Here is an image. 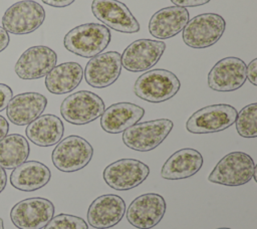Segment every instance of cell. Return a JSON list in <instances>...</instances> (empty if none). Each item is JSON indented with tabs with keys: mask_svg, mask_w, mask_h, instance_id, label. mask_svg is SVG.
<instances>
[{
	"mask_svg": "<svg viewBox=\"0 0 257 229\" xmlns=\"http://www.w3.org/2000/svg\"><path fill=\"white\" fill-rule=\"evenodd\" d=\"M150 168L136 159L117 160L103 170V180L112 189L126 191L141 185L149 176Z\"/></svg>",
	"mask_w": 257,
	"mask_h": 229,
	"instance_id": "8fae6325",
	"label": "cell"
},
{
	"mask_svg": "<svg viewBox=\"0 0 257 229\" xmlns=\"http://www.w3.org/2000/svg\"><path fill=\"white\" fill-rule=\"evenodd\" d=\"M53 215V203L40 197L24 199L10 211V219L18 229H42Z\"/></svg>",
	"mask_w": 257,
	"mask_h": 229,
	"instance_id": "30bf717a",
	"label": "cell"
},
{
	"mask_svg": "<svg viewBox=\"0 0 257 229\" xmlns=\"http://www.w3.org/2000/svg\"><path fill=\"white\" fill-rule=\"evenodd\" d=\"M92 155L91 145L85 139L72 135L57 143L51 159L56 169L64 173H72L88 165Z\"/></svg>",
	"mask_w": 257,
	"mask_h": 229,
	"instance_id": "8992f818",
	"label": "cell"
},
{
	"mask_svg": "<svg viewBox=\"0 0 257 229\" xmlns=\"http://www.w3.org/2000/svg\"><path fill=\"white\" fill-rule=\"evenodd\" d=\"M45 19L44 8L33 0L12 4L2 16L3 28L12 34H28L38 29Z\"/></svg>",
	"mask_w": 257,
	"mask_h": 229,
	"instance_id": "52a82bcc",
	"label": "cell"
},
{
	"mask_svg": "<svg viewBox=\"0 0 257 229\" xmlns=\"http://www.w3.org/2000/svg\"><path fill=\"white\" fill-rule=\"evenodd\" d=\"M57 62L56 52L48 46L36 45L26 49L15 63L14 70L21 79H37L45 76Z\"/></svg>",
	"mask_w": 257,
	"mask_h": 229,
	"instance_id": "9a60e30c",
	"label": "cell"
},
{
	"mask_svg": "<svg viewBox=\"0 0 257 229\" xmlns=\"http://www.w3.org/2000/svg\"><path fill=\"white\" fill-rule=\"evenodd\" d=\"M104 109L101 97L88 90H80L68 95L60 105L62 118L67 123L76 126L93 122L102 114Z\"/></svg>",
	"mask_w": 257,
	"mask_h": 229,
	"instance_id": "ba28073f",
	"label": "cell"
},
{
	"mask_svg": "<svg viewBox=\"0 0 257 229\" xmlns=\"http://www.w3.org/2000/svg\"><path fill=\"white\" fill-rule=\"evenodd\" d=\"M10 41V37L8 32L0 26V52H2L9 44Z\"/></svg>",
	"mask_w": 257,
	"mask_h": 229,
	"instance_id": "d6a6232c",
	"label": "cell"
},
{
	"mask_svg": "<svg viewBox=\"0 0 257 229\" xmlns=\"http://www.w3.org/2000/svg\"><path fill=\"white\" fill-rule=\"evenodd\" d=\"M256 165L253 159L243 152H232L223 157L212 170L208 181L224 186L237 187L256 181Z\"/></svg>",
	"mask_w": 257,
	"mask_h": 229,
	"instance_id": "7a4b0ae2",
	"label": "cell"
},
{
	"mask_svg": "<svg viewBox=\"0 0 257 229\" xmlns=\"http://www.w3.org/2000/svg\"><path fill=\"white\" fill-rule=\"evenodd\" d=\"M217 229H231V228H226V227H222V228H217Z\"/></svg>",
	"mask_w": 257,
	"mask_h": 229,
	"instance_id": "8d00e7d4",
	"label": "cell"
},
{
	"mask_svg": "<svg viewBox=\"0 0 257 229\" xmlns=\"http://www.w3.org/2000/svg\"><path fill=\"white\" fill-rule=\"evenodd\" d=\"M237 133L243 138L257 137V103L253 102L244 106L236 118Z\"/></svg>",
	"mask_w": 257,
	"mask_h": 229,
	"instance_id": "4316f807",
	"label": "cell"
},
{
	"mask_svg": "<svg viewBox=\"0 0 257 229\" xmlns=\"http://www.w3.org/2000/svg\"><path fill=\"white\" fill-rule=\"evenodd\" d=\"M190 19L184 7L169 6L157 11L150 19L149 31L158 39H168L180 33Z\"/></svg>",
	"mask_w": 257,
	"mask_h": 229,
	"instance_id": "ffe728a7",
	"label": "cell"
},
{
	"mask_svg": "<svg viewBox=\"0 0 257 229\" xmlns=\"http://www.w3.org/2000/svg\"><path fill=\"white\" fill-rule=\"evenodd\" d=\"M9 131V124L7 120L0 116V140H2L5 136H7V133Z\"/></svg>",
	"mask_w": 257,
	"mask_h": 229,
	"instance_id": "836d02e7",
	"label": "cell"
},
{
	"mask_svg": "<svg viewBox=\"0 0 257 229\" xmlns=\"http://www.w3.org/2000/svg\"><path fill=\"white\" fill-rule=\"evenodd\" d=\"M44 229H88V225L78 216L61 213L52 217Z\"/></svg>",
	"mask_w": 257,
	"mask_h": 229,
	"instance_id": "83f0119b",
	"label": "cell"
},
{
	"mask_svg": "<svg viewBox=\"0 0 257 229\" xmlns=\"http://www.w3.org/2000/svg\"><path fill=\"white\" fill-rule=\"evenodd\" d=\"M246 75L253 85H257V58H254L246 67Z\"/></svg>",
	"mask_w": 257,
	"mask_h": 229,
	"instance_id": "f546056e",
	"label": "cell"
},
{
	"mask_svg": "<svg viewBox=\"0 0 257 229\" xmlns=\"http://www.w3.org/2000/svg\"><path fill=\"white\" fill-rule=\"evenodd\" d=\"M47 98L38 92H23L13 96L6 107L8 120L16 126L33 122L44 111Z\"/></svg>",
	"mask_w": 257,
	"mask_h": 229,
	"instance_id": "d6986e66",
	"label": "cell"
},
{
	"mask_svg": "<svg viewBox=\"0 0 257 229\" xmlns=\"http://www.w3.org/2000/svg\"><path fill=\"white\" fill-rule=\"evenodd\" d=\"M181 87L179 78L167 69H152L138 77L134 85L135 94L149 102H163L177 94Z\"/></svg>",
	"mask_w": 257,
	"mask_h": 229,
	"instance_id": "3957f363",
	"label": "cell"
},
{
	"mask_svg": "<svg viewBox=\"0 0 257 229\" xmlns=\"http://www.w3.org/2000/svg\"><path fill=\"white\" fill-rule=\"evenodd\" d=\"M49 168L37 161L24 162L10 176L11 185L20 191L32 192L44 187L50 180Z\"/></svg>",
	"mask_w": 257,
	"mask_h": 229,
	"instance_id": "cb8c5ba5",
	"label": "cell"
},
{
	"mask_svg": "<svg viewBox=\"0 0 257 229\" xmlns=\"http://www.w3.org/2000/svg\"><path fill=\"white\" fill-rule=\"evenodd\" d=\"M237 113V109L230 104H211L195 111L187 121L186 129L192 134L221 132L235 123Z\"/></svg>",
	"mask_w": 257,
	"mask_h": 229,
	"instance_id": "9c48e42d",
	"label": "cell"
},
{
	"mask_svg": "<svg viewBox=\"0 0 257 229\" xmlns=\"http://www.w3.org/2000/svg\"><path fill=\"white\" fill-rule=\"evenodd\" d=\"M83 69L77 62H64L55 65L45 75V86L53 94H63L75 89L81 82Z\"/></svg>",
	"mask_w": 257,
	"mask_h": 229,
	"instance_id": "d4e9b609",
	"label": "cell"
},
{
	"mask_svg": "<svg viewBox=\"0 0 257 229\" xmlns=\"http://www.w3.org/2000/svg\"><path fill=\"white\" fill-rule=\"evenodd\" d=\"M226 29L225 19L216 13H203L188 21L182 30L185 44L192 48H207L214 45Z\"/></svg>",
	"mask_w": 257,
	"mask_h": 229,
	"instance_id": "277c9868",
	"label": "cell"
},
{
	"mask_svg": "<svg viewBox=\"0 0 257 229\" xmlns=\"http://www.w3.org/2000/svg\"><path fill=\"white\" fill-rule=\"evenodd\" d=\"M211 0H171L175 6L179 7H196V6H201L204 4L209 3Z\"/></svg>",
	"mask_w": 257,
	"mask_h": 229,
	"instance_id": "4dcf8cb0",
	"label": "cell"
},
{
	"mask_svg": "<svg viewBox=\"0 0 257 229\" xmlns=\"http://www.w3.org/2000/svg\"><path fill=\"white\" fill-rule=\"evenodd\" d=\"M93 15L117 32L136 33L140 31V23L125 4L118 0H93L91 3Z\"/></svg>",
	"mask_w": 257,
	"mask_h": 229,
	"instance_id": "5bb4252c",
	"label": "cell"
},
{
	"mask_svg": "<svg viewBox=\"0 0 257 229\" xmlns=\"http://www.w3.org/2000/svg\"><path fill=\"white\" fill-rule=\"evenodd\" d=\"M30 153L28 141L19 134H11L0 140V167L15 169L26 162Z\"/></svg>",
	"mask_w": 257,
	"mask_h": 229,
	"instance_id": "484cf974",
	"label": "cell"
},
{
	"mask_svg": "<svg viewBox=\"0 0 257 229\" xmlns=\"http://www.w3.org/2000/svg\"><path fill=\"white\" fill-rule=\"evenodd\" d=\"M246 67L241 58H222L208 73L209 87L216 91H233L240 88L247 79Z\"/></svg>",
	"mask_w": 257,
	"mask_h": 229,
	"instance_id": "2e32d148",
	"label": "cell"
},
{
	"mask_svg": "<svg viewBox=\"0 0 257 229\" xmlns=\"http://www.w3.org/2000/svg\"><path fill=\"white\" fill-rule=\"evenodd\" d=\"M109 29L97 23H84L69 30L63 39L64 47L81 57H93L101 53L109 44Z\"/></svg>",
	"mask_w": 257,
	"mask_h": 229,
	"instance_id": "6da1fadb",
	"label": "cell"
},
{
	"mask_svg": "<svg viewBox=\"0 0 257 229\" xmlns=\"http://www.w3.org/2000/svg\"><path fill=\"white\" fill-rule=\"evenodd\" d=\"M203 166V156L192 148H185L175 152L165 162L161 170V177L165 180H182L194 176Z\"/></svg>",
	"mask_w": 257,
	"mask_h": 229,
	"instance_id": "7402d4cb",
	"label": "cell"
},
{
	"mask_svg": "<svg viewBox=\"0 0 257 229\" xmlns=\"http://www.w3.org/2000/svg\"><path fill=\"white\" fill-rule=\"evenodd\" d=\"M6 183H7V176H6V172L3 168L0 167V193L3 192V190L6 187Z\"/></svg>",
	"mask_w": 257,
	"mask_h": 229,
	"instance_id": "e575fe53",
	"label": "cell"
},
{
	"mask_svg": "<svg viewBox=\"0 0 257 229\" xmlns=\"http://www.w3.org/2000/svg\"><path fill=\"white\" fill-rule=\"evenodd\" d=\"M166 209L167 205L163 196L157 193H147L137 197L130 204L125 216L134 227L151 229L160 223Z\"/></svg>",
	"mask_w": 257,
	"mask_h": 229,
	"instance_id": "7c38bea8",
	"label": "cell"
},
{
	"mask_svg": "<svg viewBox=\"0 0 257 229\" xmlns=\"http://www.w3.org/2000/svg\"><path fill=\"white\" fill-rule=\"evenodd\" d=\"M145 109L132 102H116L105 108L100 116L101 129L108 134H119L138 124Z\"/></svg>",
	"mask_w": 257,
	"mask_h": 229,
	"instance_id": "44dd1931",
	"label": "cell"
},
{
	"mask_svg": "<svg viewBox=\"0 0 257 229\" xmlns=\"http://www.w3.org/2000/svg\"><path fill=\"white\" fill-rule=\"evenodd\" d=\"M64 126L62 121L54 114L39 116L27 125L26 137L34 145L39 147H51L56 145L62 138Z\"/></svg>",
	"mask_w": 257,
	"mask_h": 229,
	"instance_id": "603a6c76",
	"label": "cell"
},
{
	"mask_svg": "<svg viewBox=\"0 0 257 229\" xmlns=\"http://www.w3.org/2000/svg\"><path fill=\"white\" fill-rule=\"evenodd\" d=\"M12 89L7 84L0 83V111L7 107L8 102L12 98Z\"/></svg>",
	"mask_w": 257,
	"mask_h": 229,
	"instance_id": "f1b7e54d",
	"label": "cell"
},
{
	"mask_svg": "<svg viewBox=\"0 0 257 229\" xmlns=\"http://www.w3.org/2000/svg\"><path fill=\"white\" fill-rule=\"evenodd\" d=\"M125 213L123 199L114 194L94 199L87 210L88 224L95 229H107L119 223Z\"/></svg>",
	"mask_w": 257,
	"mask_h": 229,
	"instance_id": "ac0fdd59",
	"label": "cell"
},
{
	"mask_svg": "<svg viewBox=\"0 0 257 229\" xmlns=\"http://www.w3.org/2000/svg\"><path fill=\"white\" fill-rule=\"evenodd\" d=\"M120 53L107 51L93 56L83 70L85 81L92 87L103 88L111 85L120 75Z\"/></svg>",
	"mask_w": 257,
	"mask_h": 229,
	"instance_id": "e0dca14e",
	"label": "cell"
},
{
	"mask_svg": "<svg viewBox=\"0 0 257 229\" xmlns=\"http://www.w3.org/2000/svg\"><path fill=\"white\" fill-rule=\"evenodd\" d=\"M174 124L168 119H159L136 124L122 134L123 144L132 150L149 152L160 146L169 136Z\"/></svg>",
	"mask_w": 257,
	"mask_h": 229,
	"instance_id": "5b68a950",
	"label": "cell"
},
{
	"mask_svg": "<svg viewBox=\"0 0 257 229\" xmlns=\"http://www.w3.org/2000/svg\"><path fill=\"white\" fill-rule=\"evenodd\" d=\"M43 3L56 8H63L72 4L75 0H41Z\"/></svg>",
	"mask_w": 257,
	"mask_h": 229,
	"instance_id": "1f68e13d",
	"label": "cell"
},
{
	"mask_svg": "<svg viewBox=\"0 0 257 229\" xmlns=\"http://www.w3.org/2000/svg\"><path fill=\"white\" fill-rule=\"evenodd\" d=\"M0 229H4V225H3V220L0 218Z\"/></svg>",
	"mask_w": 257,
	"mask_h": 229,
	"instance_id": "d590c367",
	"label": "cell"
},
{
	"mask_svg": "<svg viewBox=\"0 0 257 229\" xmlns=\"http://www.w3.org/2000/svg\"><path fill=\"white\" fill-rule=\"evenodd\" d=\"M165 49L166 43L162 40L138 39L120 55L121 66L132 72L146 71L158 63Z\"/></svg>",
	"mask_w": 257,
	"mask_h": 229,
	"instance_id": "4fadbf2b",
	"label": "cell"
}]
</instances>
